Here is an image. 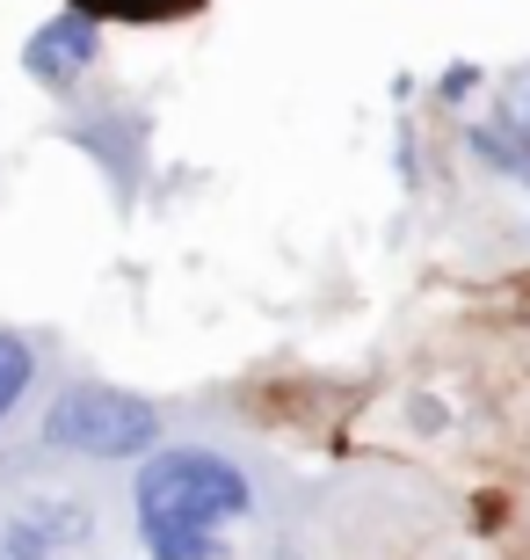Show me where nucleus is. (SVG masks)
Masks as SVG:
<instances>
[{
	"label": "nucleus",
	"instance_id": "f257e3e1",
	"mask_svg": "<svg viewBox=\"0 0 530 560\" xmlns=\"http://www.w3.org/2000/svg\"><path fill=\"white\" fill-rule=\"evenodd\" d=\"M255 488L233 458L204 452V444H175L139 474V532L153 560H219L225 539L219 524L240 517Z\"/></svg>",
	"mask_w": 530,
	"mask_h": 560
},
{
	"label": "nucleus",
	"instance_id": "f03ea898",
	"mask_svg": "<svg viewBox=\"0 0 530 560\" xmlns=\"http://www.w3.org/2000/svg\"><path fill=\"white\" fill-rule=\"evenodd\" d=\"M44 436L81 458H139L161 436V416H153V400L123 394V386H66L44 416Z\"/></svg>",
	"mask_w": 530,
	"mask_h": 560
},
{
	"label": "nucleus",
	"instance_id": "7ed1b4c3",
	"mask_svg": "<svg viewBox=\"0 0 530 560\" xmlns=\"http://www.w3.org/2000/svg\"><path fill=\"white\" fill-rule=\"evenodd\" d=\"M95 51H103V30L87 15H51L37 37L22 44V73L37 88H73L87 66H95Z\"/></svg>",
	"mask_w": 530,
	"mask_h": 560
},
{
	"label": "nucleus",
	"instance_id": "20e7f679",
	"mask_svg": "<svg viewBox=\"0 0 530 560\" xmlns=\"http://www.w3.org/2000/svg\"><path fill=\"white\" fill-rule=\"evenodd\" d=\"M66 139L81 145V153H95L117 189H139V161H145L139 117H123V125H117V117H81V125H66Z\"/></svg>",
	"mask_w": 530,
	"mask_h": 560
},
{
	"label": "nucleus",
	"instance_id": "39448f33",
	"mask_svg": "<svg viewBox=\"0 0 530 560\" xmlns=\"http://www.w3.org/2000/svg\"><path fill=\"white\" fill-rule=\"evenodd\" d=\"M81 532H87V510H81V502H37L22 524H8L0 560H44L51 546H73Z\"/></svg>",
	"mask_w": 530,
	"mask_h": 560
},
{
	"label": "nucleus",
	"instance_id": "423d86ee",
	"mask_svg": "<svg viewBox=\"0 0 530 560\" xmlns=\"http://www.w3.org/2000/svg\"><path fill=\"white\" fill-rule=\"evenodd\" d=\"M189 8H204V0H73V15H117V22H175Z\"/></svg>",
	"mask_w": 530,
	"mask_h": 560
},
{
	"label": "nucleus",
	"instance_id": "0eeeda50",
	"mask_svg": "<svg viewBox=\"0 0 530 560\" xmlns=\"http://www.w3.org/2000/svg\"><path fill=\"white\" fill-rule=\"evenodd\" d=\"M30 372H37L30 342H22V335H0V422H8V408L30 394Z\"/></svg>",
	"mask_w": 530,
	"mask_h": 560
},
{
	"label": "nucleus",
	"instance_id": "6e6552de",
	"mask_svg": "<svg viewBox=\"0 0 530 560\" xmlns=\"http://www.w3.org/2000/svg\"><path fill=\"white\" fill-rule=\"evenodd\" d=\"M472 88H480V66H450L444 73V103H466Z\"/></svg>",
	"mask_w": 530,
	"mask_h": 560
},
{
	"label": "nucleus",
	"instance_id": "1a4fd4ad",
	"mask_svg": "<svg viewBox=\"0 0 530 560\" xmlns=\"http://www.w3.org/2000/svg\"><path fill=\"white\" fill-rule=\"evenodd\" d=\"M284 560H298V553H284Z\"/></svg>",
	"mask_w": 530,
	"mask_h": 560
},
{
	"label": "nucleus",
	"instance_id": "9d476101",
	"mask_svg": "<svg viewBox=\"0 0 530 560\" xmlns=\"http://www.w3.org/2000/svg\"><path fill=\"white\" fill-rule=\"evenodd\" d=\"M523 109H530V103H523Z\"/></svg>",
	"mask_w": 530,
	"mask_h": 560
}]
</instances>
